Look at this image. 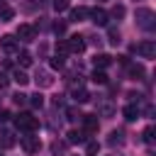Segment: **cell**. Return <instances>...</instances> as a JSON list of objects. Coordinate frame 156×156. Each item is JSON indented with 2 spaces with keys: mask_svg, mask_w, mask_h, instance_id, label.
I'll return each mask as SVG.
<instances>
[{
  "mask_svg": "<svg viewBox=\"0 0 156 156\" xmlns=\"http://www.w3.org/2000/svg\"><path fill=\"white\" fill-rule=\"evenodd\" d=\"M54 32H56L58 37H63V34H66V22H56V24H54Z\"/></svg>",
  "mask_w": 156,
  "mask_h": 156,
  "instance_id": "32",
  "label": "cell"
},
{
  "mask_svg": "<svg viewBox=\"0 0 156 156\" xmlns=\"http://www.w3.org/2000/svg\"><path fill=\"white\" fill-rule=\"evenodd\" d=\"M34 80H37V88H51L54 85V78H51L49 71H37Z\"/></svg>",
  "mask_w": 156,
  "mask_h": 156,
  "instance_id": "9",
  "label": "cell"
},
{
  "mask_svg": "<svg viewBox=\"0 0 156 156\" xmlns=\"http://www.w3.org/2000/svg\"><path fill=\"white\" fill-rule=\"evenodd\" d=\"M66 151V141H54L51 144V154L54 156H58V154H63Z\"/></svg>",
  "mask_w": 156,
  "mask_h": 156,
  "instance_id": "26",
  "label": "cell"
},
{
  "mask_svg": "<svg viewBox=\"0 0 156 156\" xmlns=\"http://www.w3.org/2000/svg\"><path fill=\"white\" fill-rule=\"evenodd\" d=\"M93 83H100V85H105V83H107V73L95 68V71H93Z\"/></svg>",
  "mask_w": 156,
  "mask_h": 156,
  "instance_id": "24",
  "label": "cell"
},
{
  "mask_svg": "<svg viewBox=\"0 0 156 156\" xmlns=\"http://www.w3.org/2000/svg\"><path fill=\"white\" fill-rule=\"evenodd\" d=\"M88 17H90L98 27H107V22H110V17H107V12H105L102 7H93V10L88 12Z\"/></svg>",
  "mask_w": 156,
  "mask_h": 156,
  "instance_id": "7",
  "label": "cell"
},
{
  "mask_svg": "<svg viewBox=\"0 0 156 156\" xmlns=\"http://www.w3.org/2000/svg\"><path fill=\"white\" fill-rule=\"evenodd\" d=\"M15 127H17L20 132L32 134L34 129H39V119H37L34 115H29V112H20V115L15 117Z\"/></svg>",
  "mask_w": 156,
  "mask_h": 156,
  "instance_id": "1",
  "label": "cell"
},
{
  "mask_svg": "<svg viewBox=\"0 0 156 156\" xmlns=\"http://www.w3.org/2000/svg\"><path fill=\"white\" fill-rule=\"evenodd\" d=\"M66 44H68V51H73V54H83L85 51V37H80V34L68 37Z\"/></svg>",
  "mask_w": 156,
  "mask_h": 156,
  "instance_id": "6",
  "label": "cell"
},
{
  "mask_svg": "<svg viewBox=\"0 0 156 156\" xmlns=\"http://www.w3.org/2000/svg\"><path fill=\"white\" fill-rule=\"evenodd\" d=\"M17 39H22V41H34V39H37V27H34V24H20V27H17Z\"/></svg>",
  "mask_w": 156,
  "mask_h": 156,
  "instance_id": "5",
  "label": "cell"
},
{
  "mask_svg": "<svg viewBox=\"0 0 156 156\" xmlns=\"http://www.w3.org/2000/svg\"><path fill=\"white\" fill-rule=\"evenodd\" d=\"M68 54V44H66V39L63 41H56V56H66Z\"/></svg>",
  "mask_w": 156,
  "mask_h": 156,
  "instance_id": "28",
  "label": "cell"
},
{
  "mask_svg": "<svg viewBox=\"0 0 156 156\" xmlns=\"http://www.w3.org/2000/svg\"><path fill=\"white\" fill-rule=\"evenodd\" d=\"M66 117H68L71 122H80V119H83V112H80L78 107H68V110H66Z\"/></svg>",
  "mask_w": 156,
  "mask_h": 156,
  "instance_id": "20",
  "label": "cell"
},
{
  "mask_svg": "<svg viewBox=\"0 0 156 156\" xmlns=\"http://www.w3.org/2000/svg\"><path fill=\"white\" fill-rule=\"evenodd\" d=\"M110 63H112V56H110V54H95V58H93V66H95L98 71H105Z\"/></svg>",
  "mask_w": 156,
  "mask_h": 156,
  "instance_id": "11",
  "label": "cell"
},
{
  "mask_svg": "<svg viewBox=\"0 0 156 156\" xmlns=\"http://www.w3.org/2000/svg\"><path fill=\"white\" fill-rule=\"evenodd\" d=\"M136 24H139L141 29L151 32V29H154V10H149V7H139V10H136Z\"/></svg>",
  "mask_w": 156,
  "mask_h": 156,
  "instance_id": "2",
  "label": "cell"
},
{
  "mask_svg": "<svg viewBox=\"0 0 156 156\" xmlns=\"http://www.w3.org/2000/svg\"><path fill=\"white\" fill-rule=\"evenodd\" d=\"M54 10H56V12L68 10V0H54Z\"/></svg>",
  "mask_w": 156,
  "mask_h": 156,
  "instance_id": "30",
  "label": "cell"
},
{
  "mask_svg": "<svg viewBox=\"0 0 156 156\" xmlns=\"http://www.w3.org/2000/svg\"><path fill=\"white\" fill-rule=\"evenodd\" d=\"M0 46L12 54V51H17V39H15L12 34H2V37H0Z\"/></svg>",
  "mask_w": 156,
  "mask_h": 156,
  "instance_id": "12",
  "label": "cell"
},
{
  "mask_svg": "<svg viewBox=\"0 0 156 156\" xmlns=\"http://www.w3.org/2000/svg\"><path fill=\"white\" fill-rule=\"evenodd\" d=\"M27 102H29L32 107H41V105H44V95H41V93H34V95H27Z\"/></svg>",
  "mask_w": 156,
  "mask_h": 156,
  "instance_id": "19",
  "label": "cell"
},
{
  "mask_svg": "<svg viewBox=\"0 0 156 156\" xmlns=\"http://www.w3.org/2000/svg\"><path fill=\"white\" fill-rule=\"evenodd\" d=\"M122 141H124V132H122V129H117V132H110V139H107V144H112V146H115V144H122Z\"/></svg>",
  "mask_w": 156,
  "mask_h": 156,
  "instance_id": "21",
  "label": "cell"
},
{
  "mask_svg": "<svg viewBox=\"0 0 156 156\" xmlns=\"http://www.w3.org/2000/svg\"><path fill=\"white\" fill-rule=\"evenodd\" d=\"M88 12H90L88 7L78 5V7H73V10H71V20H73V22H83V20L88 17Z\"/></svg>",
  "mask_w": 156,
  "mask_h": 156,
  "instance_id": "13",
  "label": "cell"
},
{
  "mask_svg": "<svg viewBox=\"0 0 156 156\" xmlns=\"http://www.w3.org/2000/svg\"><path fill=\"white\" fill-rule=\"evenodd\" d=\"M51 68H63V56H54L51 58Z\"/></svg>",
  "mask_w": 156,
  "mask_h": 156,
  "instance_id": "33",
  "label": "cell"
},
{
  "mask_svg": "<svg viewBox=\"0 0 156 156\" xmlns=\"http://www.w3.org/2000/svg\"><path fill=\"white\" fill-rule=\"evenodd\" d=\"M17 63H20L22 68L32 66V54H29V51H20V54H17Z\"/></svg>",
  "mask_w": 156,
  "mask_h": 156,
  "instance_id": "18",
  "label": "cell"
},
{
  "mask_svg": "<svg viewBox=\"0 0 156 156\" xmlns=\"http://www.w3.org/2000/svg\"><path fill=\"white\" fill-rule=\"evenodd\" d=\"M132 51H134V54H139L141 58H154V56H156V44H154L151 39H146V41H141V44L132 46Z\"/></svg>",
  "mask_w": 156,
  "mask_h": 156,
  "instance_id": "3",
  "label": "cell"
},
{
  "mask_svg": "<svg viewBox=\"0 0 156 156\" xmlns=\"http://www.w3.org/2000/svg\"><path fill=\"white\" fill-rule=\"evenodd\" d=\"M80 122H83V132L85 134H95L98 132V117L95 115H83Z\"/></svg>",
  "mask_w": 156,
  "mask_h": 156,
  "instance_id": "10",
  "label": "cell"
},
{
  "mask_svg": "<svg viewBox=\"0 0 156 156\" xmlns=\"http://www.w3.org/2000/svg\"><path fill=\"white\" fill-rule=\"evenodd\" d=\"M7 83H10V78H7L5 73H0V90H2V88H7Z\"/></svg>",
  "mask_w": 156,
  "mask_h": 156,
  "instance_id": "36",
  "label": "cell"
},
{
  "mask_svg": "<svg viewBox=\"0 0 156 156\" xmlns=\"http://www.w3.org/2000/svg\"><path fill=\"white\" fill-rule=\"evenodd\" d=\"M12 78H15V83H17V85H27V83H29V76H27L24 71H20V68L15 71V76H12Z\"/></svg>",
  "mask_w": 156,
  "mask_h": 156,
  "instance_id": "23",
  "label": "cell"
},
{
  "mask_svg": "<svg viewBox=\"0 0 156 156\" xmlns=\"http://www.w3.org/2000/svg\"><path fill=\"white\" fill-rule=\"evenodd\" d=\"M107 39H110V44H115V46H117V44L122 41V37H119V29L110 27V29H107Z\"/></svg>",
  "mask_w": 156,
  "mask_h": 156,
  "instance_id": "22",
  "label": "cell"
},
{
  "mask_svg": "<svg viewBox=\"0 0 156 156\" xmlns=\"http://www.w3.org/2000/svg\"><path fill=\"white\" fill-rule=\"evenodd\" d=\"M144 73H146V71H144V66H139V63H132V66H129V76H132L134 80H141V78H144Z\"/></svg>",
  "mask_w": 156,
  "mask_h": 156,
  "instance_id": "16",
  "label": "cell"
},
{
  "mask_svg": "<svg viewBox=\"0 0 156 156\" xmlns=\"http://www.w3.org/2000/svg\"><path fill=\"white\" fill-rule=\"evenodd\" d=\"M20 146H22L27 154H37V151L41 149V141H39V136H34V134H24V136H20Z\"/></svg>",
  "mask_w": 156,
  "mask_h": 156,
  "instance_id": "4",
  "label": "cell"
},
{
  "mask_svg": "<svg viewBox=\"0 0 156 156\" xmlns=\"http://www.w3.org/2000/svg\"><path fill=\"white\" fill-rule=\"evenodd\" d=\"M12 15H15V12H12V7H7V5H5V7L0 10V22H10V20H12Z\"/></svg>",
  "mask_w": 156,
  "mask_h": 156,
  "instance_id": "27",
  "label": "cell"
},
{
  "mask_svg": "<svg viewBox=\"0 0 156 156\" xmlns=\"http://www.w3.org/2000/svg\"><path fill=\"white\" fill-rule=\"evenodd\" d=\"M2 7H5V0H0V10H2Z\"/></svg>",
  "mask_w": 156,
  "mask_h": 156,
  "instance_id": "37",
  "label": "cell"
},
{
  "mask_svg": "<svg viewBox=\"0 0 156 156\" xmlns=\"http://www.w3.org/2000/svg\"><path fill=\"white\" fill-rule=\"evenodd\" d=\"M122 115H124L127 122H134V119L139 117V105H127V107L122 110Z\"/></svg>",
  "mask_w": 156,
  "mask_h": 156,
  "instance_id": "15",
  "label": "cell"
},
{
  "mask_svg": "<svg viewBox=\"0 0 156 156\" xmlns=\"http://www.w3.org/2000/svg\"><path fill=\"white\" fill-rule=\"evenodd\" d=\"M98 149H100V146H98V141H88V156H95V154H98Z\"/></svg>",
  "mask_w": 156,
  "mask_h": 156,
  "instance_id": "34",
  "label": "cell"
},
{
  "mask_svg": "<svg viewBox=\"0 0 156 156\" xmlns=\"http://www.w3.org/2000/svg\"><path fill=\"white\" fill-rule=\"evenodd\" d=\"M144 141H146V144H151V141H154V127H151V124L144 129Z\"/></svg>",
  "mask_w": 156,
  "mask_h": 156,
  "instance_id": "31",
  "label": "cell"
},
{
  "mask_svg": "<svg viewBox=\"0 0 156 156\" xmlns=\"http://www.w3.org/2000/svg\"><path fill=\"white\" fill-rule=\"evenodd\" d=\"M73 100H76V102H88V100H90V93H88L85 88H76V90H73Z\"/></svg>",
  "mask_w": 156,
  "mask_h": 156,
  "instance_id": "17",
  "label": "cell"
},
{
  "mask_svg": "<svg viewBox=\"0 0 156 156\" xmlns=\"http://www.w3.org/2000/svg\"><path fill=\"white\" fill-rule=\"evenodd\" d=\"M15 141H17V139H15L12 132H0V146H2V149H12Z\"/></svg>",
  "mask_w": 156,
  "mask_h": 156,
  "instance_id": "14",
  "label": "cell"
},
{
  "mask_svg": "<svg viewBox=\"0 0 156 156\" xmlns=\"http://www.w3.org/2000/svg\"><path fill=\"white\" fill-rule=\"evenodd\" d=\"M124 12H127V10H124V5H115V7H112V12H110L107 17H115V20H122V17H124Z\"/></svg>",
  "mask_w": 156,
  "mask_h": 156,
  "instance_id": "25",
  "label": "cell"
},
{
  "mask_svg": "<svg viewBox=\"0 0 156 156\" xmlns=\"http://www.w3.org/2000/svg\"><path fill=\"white\" fill-rule=\"evenodd\" d=\"M12 102H15V105H20V107H22V105H27V95H24V93H15V95H12Z\"/></svg>",
  "mask_w": 156,
  "mask_h": 156,
  "instance_id": "29",
  "label": "cell"
},
{
  "mask_svg": "<svg viewBox=\"0 0 156 156\" xmlns=\"http://www.w3.org/2000/svg\"><path fill=\"white\" fill-rule=\"evenodd\" d=\"M88 141V134L83 129H71L66 134V144H85Z\"/></svg>",
  "mask_w": 156,
  "mask_h": 156,
  "instance_id": "8",
  "label": "cell"
},
{
  "mask_svg": "<svg viewBox=\"0 0 156 156\" xmlns=\"http://www.w3.org/2000/svg\"><path fill=\"white\" fill-rule=\"evenodd\" d=\"M10 117H12V115H10L7 110H0V124H2V122H7Z\"/></svg>",
  "mask_w": 156,
  "mask_h": 156,
  "instance_id": "35",
  "label": "cell"
}]
</instances>
